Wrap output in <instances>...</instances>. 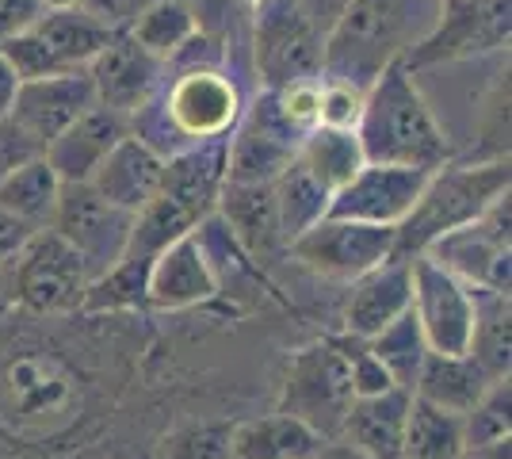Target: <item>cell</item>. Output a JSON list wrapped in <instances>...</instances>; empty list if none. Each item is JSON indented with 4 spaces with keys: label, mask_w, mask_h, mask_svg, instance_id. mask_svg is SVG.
<instances>
[{
    "label": "cell",
    "mask_w": 512,
    "mask_h": 459,
    "mask_svg": "<svg viewBox=\"0 0 512 459\" xmlns=\"http://www.w3.org/2000/svg\"><path fill=\"white\" fill-rule=\"evenodd\" d=\"M440 0H348L321 43V81L367 92L406 62L436 23Z\"/></svg>",
    "instance_id": "1"
},
{
    "label": "cell",
    "mask_w": 512,
    "mask_h": 459,
    "mask_svg": "<svg viewBox=\"0 0 512 459\" xmlns=\"http://www.w3.org/2000/svg\"><path fill=\"white\" fill-rule=\"evenodd\" d=\"M356 138L367 165H398L436 173L451 161V142L436 111L428 108L406 62L390 66L363 92V111L356 119Z\"/></svg>",
    "instance_id": "2"
},
{
    "label": "cell",
    "mask_w": 512,
    "mask_h": 459,
    "mask_svg": "<svg viewBox=\"0 0 512 459\" xmlns=\"http://www.w3.org/2000/svg\"><path fill=\"white\" fill-rule=\"evenodd\" d=\"M501 196H509V161H478V165H444L428 173L421 196L402 226H394V257L413 261L436 238L482 219Z\"/></svg>",
    "instance_id": "3"
},
{
    "label": "cell",
    "mask_w": 512,
    "mask_h": 459,
    "mask_svg": "<svg viewBox=\"0 0 512 459\" xmlns=\"http://www.w3.org/2000/svg\"><path fill=\"white\" fill-rule=\"evenodd\" d=\"M146 111H157V123H130V134L150 142L161 127H169L188 146L222 142L241 119V92L222 69H192L172 85H161L146 100Z\"/></svg>",
    "instance_id": "4"
},
{
    "label": "cell",
    "mask_w": 512,
    "mask_h": 459,
    "mask_svg": "<svg viewBox=\"0 0 512 459\" xmlns=\"http://www.w3.org/2000/svg\"><path fill=\"white\" fill-rule=\"evenodd\" d=\"M352 398L356 394H352L348 360L337 337H329L291 356L287 375H283V394H279V414L302 421L321 440H337Z\"/></svg>",
    "instance_id": "5"
},
{
    "label": "cell",
    "mask_w": 512,
    "mask_h": 459,
    "mask_svg": "<svg viewBox=\"0 0 512 459\" xmlns=\"http://www.w3.org/2000/svg\"><path fill=\"white\" fill-rule=\"evenodd\" d=\"M321 35L299 0H256L253 4V54L264 88L321 77Z\"/></svg>",
    "instance_id": "6"
},
{
    "label": "cell",
    "mask_w": 512,
    "mask_h": 459,
    "mask_svg": "<svg viewBox=\"0 0 512 459\" xmlns=\"http://www.w3.org/2000/svg\"><path fill=\"white\" fill-rule=\"evenodd\" d=\"M50 230L81 257L88 284H92L96 276H104L107 268L123 261L130 230H134V215L107 203L92 184H62V199H58Z\"/></svg>",
    "instance_id": "7"
},
{
    "label": "cell",
    "mask_w": 512,
    "mask_h": 459,
    "mask_svg": "<svg viewBox=\"0 0 512 459\" xmlns=\"http://www.w3.org/2000/svg\"><path fill=\"white\" fill-rule=\"evenodd\" d=\"M512 0H440L436 23L425 43L406 58V69L417 73L440 62H463L509 46Z\"/></svg>",
    "instance_id": "8"
},
{
    "label": "cell",
    "mask_w": 512,
    "mask_h": 459,
    "mask_svg": "<svg viewBox=\"0 0 512 459\" xmlns=\"http://www.w3.org/2000/svg\"><path fill=\"white\" fill-rule=\"evenodd\" d=\"M421 257L440 264L474 291L509 295V196H501L482 219L436 238Z\"/></svg>",
    "instance_id": "9"
},
{
    "label": "cell",
    "mask_w": 512,
    "mask_h": 459,
    "mask_svg": "<svg viewBox=\"0 0 512 459\" xmlns=\"http://www.w3.org/2000/svg\"><path fill=\"white\" fill-rule=\"evenodd\" d=\"M8 268H12V295L35 314H73L85 303V264L54 230H39Z\"/></svg>",
    "instance_id": "10"
},
{
    "label": "cell",
    "mask_w": 512,
    "mask_h": 459,
    "mask_svg": "<svg viewBox=\"0 0 512 459\" xmlns=\"http://www.w3.org/2000/svg\"><path fill=\"white\" fill-rule=\"evenodd\" d=\"M310 272H318L325 280H341L352 284L363 272L379 268L394 257V230L390 226H367L352 219H325L310 226L302 238L287 245Z\"/></svg>",
    "instance_id": "11"
},
{
    "label": "cell",
    "mask_w": 512,
    "mask_h": 459,
    "mask_svg": "<svg viewBox=\"0 0 512 459\" xmlns=\"http://www.w3.org/2000/svg\"><path fill=\"white\" fill-rule=\"evenodd\" d=\"M409 310L425 333L428 352L467 356L474 333V287L455 280L428 257H413V299Z\"/></svg>",
    "instance_id": "12"
},
{
    "label": "cell",
    "mask_w": 512,
    "mask_h": 459,
    "mask_svg": "<svg viewBox=\"0 0 512 459\" xmlns=\"http://www.w3.org/2000/svg\"><path fill=\"white\" fill-rule=\"evenodd\" d=\"M92 108H96V92H92L88 69H69V73H54L39 81H20L8 119L39 150H46L65 127H73Z\"/></svg>",
    "instance_id": "13"
},
{
    "label": "cell",
    "mask_w": 512,
    "mask_h": 459,
    "mask_svg": "<svg viewBox=\"0 0 512 459\" xmlns=\"http://www.w3.org/2000/svg\"><path fill=\"white\" fill-rule=\"evenodd\" d=\"M165 73H169V66L161 58H153L150 50H142L127 31H115L88 66L96 104L123 115L127 123L130 115H138L153 92L165 85Z\"/></svg>",
    "instance_id": "14"
},
{
    "label": "cell",
    "mask_w": 512,
    "mask_h": 459,
    "mask_svg": "<svg viewBox=\"0 0 512 459\" xmlns=\"http://www.w3.org/2000/svg\"><path fill=\"white\" fill-rule=\"evenodd\" d=\"M428 173L398 165H363L360 173L329 199V219H352L367 226H402L425 188Z\"/></svg>",
    "instance_id": "15"
},
{
    "label": "cell",
    "mask_w": 512,
    "mask_h": 459,
    "mask_svg": "<svg viewBox=\"0 0 512 459\" xmlns=\"http://www.w3.org/2000/svg\"><path fill=\"white\" fill-rule=\"evenodd\" d=\"M348 303H344V333L367 341L379 329H386L394 318H402L413 299V261L390 257L379 268L363 272L360 280H352Z\"/></svg>",
    "instance_id": "16"
},
{
    "label": "cell",
    "mask_w": 512,
    "mask_h": 459,
    "mask_svg": "<svg viewBox=\"0 0 512 459\" xmlns=\"http://www.w3.org/2000/svg\"><path fill=\"white\" fill-rule=\"evenodd\" d=\"M214 295H218V280H214L211 261L199 249L195 234H184L153 257L150 272H146V306L188 310V306L211 303Z\"/></svg>",
    "instance_id": "17"
},
{
    "label": "cell",
    "mask_w": 512,
    "mask_h": 459,
    "mask_svg": "<svg viewBox=\"0 0 512 459\" xmlns=\"http://www.w3.org/2000/svg\"><path fill=\"white\" fill-rule=\"evenodd\" d=\"M127 134H130V123L123 115H115V111H107L96 104V108L85 111L73 127H65V131L43 150V157H46V165L58 173L62 184H88L92 173L100 169V161H104L107 153L115 150Z\"/></svg>",
    "instance_id": "18"
},
{
    "label": "cell",
    "mask_w": 512,
    "mask_h": 459,
    "mask_svg": "<svg viewBox=\"0 0 512 459\" xmlns=\"http://www.w3.org/2000/svg\"><path fill=\"white\" fill-rule=\"evenodd\" d=\"M107 203H115L119 211L138 215L146 203L157 199L161 184H165V157L150 150L142 138L127 134L115 150L100 161V169L88 180Z\"/></svg>",
    "instance_id": "19"
},
{
    "label": "cell",
    "mask_w": 512,
    "mask_h": 459,
    "mask_svg": "<svg viewBox=\"0 0 512 459\" xmlns=\"http://www.w3.org/2000/svg\"><path fill=\"white\" fill-rule=\"evenodd\" d=\"M226 188V138L222 142H203L188 150L165 157V184L161 192L176 199L195 222L218 211V199Z\"/></svg>",
    "instance_id": "20"
},
{
    "label": "cell",
    "mask_w": 512,
    "mask_h": 459,
    "mask_svg": "<svg viewBox=\"0 0 512 459\" xmlns=\"http://www.w3.org/2000/svg\"><path fill=\"white\" fill-rule=\"evenodd\" d=\"M409 391H383L371 398H352L341 421L337 440L360 448L371 459H402V437H406Z\"/></svg>",
    "instance_id": "21"
},
{
    "label": "cell",
    "mask_w": 512,
    "mask_h": 459,
    "mask_svg": "<svg viewBox=\"0 0 512 459\" xmlns=\"http://www.w3.org/2000/svg\"><path fill=\"white\" fill-rule=\"evenodd\" d=\"M299 157V142L253 123L245 111L226 134V184H276Z\"/></svg>",
    "instance_id": "22"
},
{
    "label": "cell",
    "mask_w": 512,
    "mask_h": 459,
    "mask_svg": "<svg viewBox=\"0 0 512 459\" xmlns=\"http://www.w3.org/2000/svg\"><path fill=\"white\" fill-rule=\"evenodd\" d=\"M490 375L482 372L470 356H440V352H428L425 368L417 375V387H413V398L421 402H432L448 414H470L478 406V398L490 391Z\"/></svg>",
    "instance_id": "23"
},
{
    "label": "cell",
    "mask_w": 512,
    "mask_h": 459,
    "mask_svg": "<svg viewBox=\"0 0 512 459\" xmlns=\"http://www.w3.org/2000/svg\"><path fill=\"white\" fill-rule=\"evenodd\" d=\"M325 440L287 414L256 417L230 429V456L234 459H318Z\"/></svg>",
    "instance_id": "24"
},
{
    "label": "cell",
    "mask_w": 512,
    "mask_h": 459,
    "mask_svg": "<svg viewBox=\"0 0 512 459\" xmlns=\"http://www.w3.org/2000/svg\"><path fill=\"white\" fill-rule=\"evenodd\" d=\"M218 215L234 230L241 249L249 257H260L264 249L283 245L276 222V203H272V184H226L218 199Z\"/></svg>",
    "instance_id": "25"
},
{
    "label": "cell",
    "mask_w": 512,
    "mask_h": 459,
    "mask_svg": "<svg viewBox=\"0 0 512 459\" xmlns=\"http://www.w3.org/2000/svg\"><path fill=\"white\" fill-rule=\"evenodd\" d=\"M58 199H62V180L46 165L43 153L23 161L16 173L0 180V207L20 222H27L31 230H50Z\"/></svg>",
    "instance_id": "26"
},
{
    "label": "cell",
    "mask_w": 512,
    "mask_h": 459,
    "mask_svg": "<svg viewBox=\"0 0 512 459\" xmlns=\"http://www.w3.org/2000/svg\"><path fill=\"white\" fill-rule=\"evenodd\" d=\"M39 39L46 43V50L54 54L58 69H88L92 58L100 54L111 39V31L100 27L88 12L81 8H54L43 12L39 23L31 27Z\"/></svg>",
    "instance_id": "27"
},
{
    "label": "cell",
    "mask_w": 512,
    "mask_h": 459,
    "mask_svg": "<svg viewBox=\"0 0 512 459\" xmlns=\"http://www.w3.org/2000/svg\"><path fill=\"white\" fill-rule=\"evenodd\" d=\"M467 356L490 379H509L512 306L505 291H474V333Z\"/></svg>",
    "instance_id": "28"
},
{
    "label": "cell",
    "mask_w": 512,
    "mask_h": 459,
    "mask_svg": "<svg viewBox=\"0 0 512 459\" xmlns=\"http://www.w3.org/2000/svg\"><path fill=\"white\" fill-rule=\"evenodd\" d=\"M299 165L318 180L329 196H333V192H341L344 184L360 173L367 161H363L356 131H341V127H314V131L302 138Z\"/></svg>",
    "instance_id": "29"
},
{
    "label": "cell",
    "mask_w": 512,
    "mask_h": 459,
    "mask_svg": "<svg viewBox=\"0 0 512 459\" xmlns=\"http://www.w3.org/2000/svg\"><path fill=\"white\" fill-rule=\"evenodd\" d=\"M329 192L321 188L314 176L299 165V157L283 169L276 184H272V203H276V222L283 245H291L295 238H302L310 226H318L329 215Z\"/></svg>",
    "instance_id": "30"
},
{
    "label": "cell",
    "mask_w": 512,
    "mask_h": 459,
    "mask_svg": "<svg viewBox=\"0 0 512 459\" xmlns=\"http://www.w3.org/2000/svg\"><path fill=\"white\" fill-rule=\"evenodd\" d=\"M467 437H463V417L448 414L432 402L409 398L406 437H402V459H463Z\"/></svg>",
    "instance_id": "31"
},
{
    "label": "cell",
    "mask_w": 512,
    "mask_h": 459,
    "mask_svg": "<svg viewBox=\"0 0 512 459\" xmlns=\"http://www.w3.org/2000/svg\"><path fill=\"white\" fill-rule=\"evenodd\" d=\"M367 349L375 352V360L386 368L390 383L398 391L413 394L417 375H421V368H425L428 360V341L425 333H421V326H417V318H413V310H406L402 318H394L375 337H367Z\"/></svg>",
    "instance_id": "32"
},
{
    "label": "cell",
    "mask_w": 512,
    "mask_h": 459,
    "mask_svg": "<svg viewBox=\"0 0 512 459\" xmlns=\"http://www.w3.org/2000/svg\"><path fill=\"white\" fill-rule=\"evenodd\" d=\"M195 31H199V20H195L188 0H153L150 8L127 27L130 39L142 50H150L153 58H161V62H169Z\"/></svg>",
    "instance_id": "33"
},
{
    "label": "cell",
    "mask_w": 512,
    "mask_h": 459,
    "mask_svg": "<svg viewBox=\"0 0 512 459\" xmlns=\"http://www.w3.org/2000/svg\"><path fill=\"white\" fill-rule=\"evenodd\" d=\"M512 387L509 379L490 383V391L478 398V406L463 414V437H467V452H478L493 440H505L512 433Z\"/></svg>",
    "instance_id": "34"
},
{
    "label": "cell",
    "mask_w": 512,
    "mask_h": 459,
    "mask_svg": "<svg viewBox=\"0 0 512 459\" xmlns=\"http://www.w3.org/2000/svg\"><path fill=\"white\" fill-rule=\"evenodd\" d=\"M230 429L234 425H192L161 444L157 459H234L230 456Z\"/></svg>",
    "instance_id": "35"
},
{
    "label": "cell",
    "mask_w": 512,
    "mask_h": 459,
    "mask_svg": "<svg viewBox=\"0 0 512 459\" xmlns=\"http://www.w3.org/2000/svg\"><path fill=\"white\" fill-rule=\"evenodd\" d=\"M337 345H341L344 360H348V375H352V394L356 398H371V394H383V391H394V383H390V375L386 368L375 360V352L367 349V341H356V337H337Z\"/></svg>",
    "instance_id": "36"
},
{
    "label": "cell",
    "mask_w": 512,
    "mask_h": 459,
    "mask_svg": "<svg viewBox=\"0 0 512 459\" xmlns=\"http://www.w3.org/2000/svg\"><path fill=\"white\" fill-rule=\"evenodd\" d=\"M360 111H363V92H360V88L337 85V81H321L318 127H341V131H356Z\"/></svg>",
    "instance_id": "37"
},
{
    "label": "cell",
    "mask_w": 512,
    "mask_h": 459,
    "mask_svg": "<svg viewBox=\"0 0 512 459\" xmlns=\"http://www.w3.org/2000/svg\"><path fill=\"white\" fill-rule=\"evenodd\" d=\"M153 0H81L77 8L81 12H88L92 20L100 23V27H107L111 35L115 31H127L130 23L138 20L146 8H150Z\"/></svg>",
    "instance_id": "38"
},
{
    "label": "cell",
    "mask_w": 512,
    "mask_h": 459,
    "mask_svg": "<svg viewBox=\"0 0 512 459\" xmlns=\"http://www.w3.org/2000/svg\"><path fill=\"white\" fill-rule=\"evenodd\" d=\"M39 153L43 150H39L8 115L0 119V180L8 173H16L23 161H31V157H39Z\"/></svg>",
    "instance_id": "39"
},
{
    "label": "cell",
    "mask_w": 512,
    "mask_h": 459,
    "mask_svg": "<svg viewBox=\"0 0 512 459\" xmlns=\"http://www.w3.org/2000/svg\"><path fill=\"white\" fill-rule=\"evenodd\" d=\"M43 12L46 8L39 0H0V43H8V39L23 35V31H31Z\"/></svg>",
    "instance_id": "40"
},
{
    "label": "cell",
    "mask_w": 512,
    "mask_h": 459,
    "mask_svg": "<svg viewBox=\"0 0 512 459\" xmlns=\"http://www.w3.org/2000/svg\"><path fill=\"white\" fill-rule=\"evenodd\" d=\"M39 230H31L27 222H20L16 215H8L4 207H0V268H8V264L16 261L23 253V245L35 238Z\"/></svg>",
    "instance_id": "41"
},
{
    "label": "cell",
    "mask_w": 512,
    "mask_h": 459,
    "mask_svg": "<svg viewBox=\"0 0 512 459\" xmlns=\"http://www.w3.org/2000/svg\"><path fill=\"white\" fill-rule=\"evenodd\" d=\"M302 4V12L314 20V27H318L321 35L337 23V16H341L344 8H348V0H299Z\"/></svg>",
    "instance_id": "42"
},
{
    "label": "cell",
    "mask_w": 512,
    "mask_h": 459,
    "mask_svg": "<svg viewBox=\"0 0 512 459\" xmlns=\"http://www.w3.org/2000/svg\"><path fill=\"white\" fill-rule=\"evenodd\" d=\"M16 88H20V77L12 73V66L4 62V54H0V119L12 111V100H16Z\"/></svg>",
    "instance_id": "43"
},
{
    "label": "cell",
    "mask_w": 512,
    "mask_h": 459,
    "mask_svg": "<svg viewBox=\"0 0 512 459\" xmlns=\"http://www.w3.org/2000/svg\"><path fill=\"white\" fill-rule=\"evenodd\" d=\"M318 459H371V456H363L360 448H352V444H344V440H325Z\"/></svg>",
    "instance_id": "44"
},
{
    "label": "cell",
    "mask_w": 512,
    "mask_h": 459,
    "mask_svg": "<svg viewBox=\"0 0 512 459\" xmlns=\"http://www.w3.org/2000/svg\"><path fill=\"white\" fill-rule=\"evenodd\" d=\"M39 4H43L46 12H54V8H77L81 0H39Z\"/></svg>",
    "instance_id": "45"
},
{
    "label": "cell",
    "mask_w": 512,
    "mask_h": 459,
    "mask_svg": "<svg viewBox=\"0 0 512 459\" xmlns=\"http://www.w3.org/2000/svg\"><path fill=\"white\" fill-rule=\"evenodd\" d=\"M463 459H482V456H478V452H467V456H463Z\"/></svg>",
    "instance_id": "46"
},
{
    "label": "cell",
    "mask_w": 512,
    "mask_h": 459,
    "mask_svg": "<svg viewBox=\"0 0 512 459\" xmlns=\"http://www.w3.org/2000/svg\"><path fill=\"white\" fill-rule=\"evenodd\" d=\"M237 4H256V0H237Z\"/></svg>",
    "instance_id": "47"
}]
</instances>
